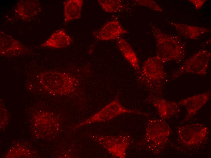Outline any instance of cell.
<instances>
[{"mask_svg": "<svg viewBox=\"0 0 211 158\" xmlns=\"http://www.w3.org/2000/svg\"><path fill=\"white\" fill-rule=\"evenodd\" d=\"M128 32L118 21L113 20L107 23L99 30L95 32L94 35L99 40L107 41L117 39Z\"/></svg>", "mask_w": 211, "mask_h": 158, "instance_id": "obj_12", "label": "cell"}, {"mask_svg": "<svg viewBox=\"0 0 211 158\" xmlns=\"http://www.w3.org/2000/svg\"><path fill=\"white\" fill-rule=\"evenodd\" d=\"M125 113L145 114L137 110L125 108L121 105L119 98L117 97L89 118L77 125L75 128H77L86 124L95 122L107 121Z\"/></svg>", "mask_w": 211, "mask_h": 158, "instance_id": "obj_4", "label": "cell"}, {"mask_svg": "<svg viewBox=\"0 0 211 158\" xmlns=\"http://www.w3.org/2000/svg\"><path fill=\"white\" fill-rule=\"evenodd\" d=\"M32 53L28 47L9 35L0 31V54L6 57L22 56Z\"/></svg>", "mask_w": 211, "mask_h": 158, "instance_id": "obj_7", "label": "cell"}, {"mask_svg": "<svg viewBox=\"0 0 211 158\" xmlns=\"http://www.w3.org/2000/svg\"><path fill=\"white\" fill-rule=\"evenodd\" d=\"M210 52L202 49L184 61L171 75L174 80L186 74H196L201 76L206 75L211 57Z\"/></svg>", "mask_w": 211, "mask_h": 158, "instance_id": "obj_3", "label": "cell"}, {"mask_svg": "<svg viewBox=\"0 0 211 158\" xmlns=\"http://www.w3.org/2000/svg\"><path fill=\"white\" fill-rule=\"evenodd\" d=\"M206 0H189V1L194 5L197 9H200L203 5Z\"/></svg>", "mask_w": 211, "mask_h": 158, "instance_id": "obj_20", "label": "cell"}, {"mask_svg": "<svg viewBox=\"0 0 211 158\" xmlns=\"http://www.w3.org/2000/svg\"><path fill=\"white\" fill-rule=\"evenodd\" d=\"M72 39L63 29L53 32L49 38L39 45L41 47L56 49L65 48L71 43Z\"/></svg>", "mask_w": 211, "mask_h": 158, "instance_id": "obj_15", "label": "cell"}, {"mask_svg": "<svg viewBox=\"0 0 211 158\" xmlns=\"http://www.w3.org/2000/svg\"><path fill=\"white\" fill-rule=\"evenodd\" d=\"M156 108L163 119L169 118L177 115L180 111V106L177 102L168 101L163 98L150 96L148 100Z\"/></svg>", "mask_w": 211, "mask_h": 158, "instance_id": "obj_11", "label": "cell"}, {"mask_svg": "<svg viewBox=\"0 0 211 158\" xmlns=\"http://www.w3.org/2000/svg\"><path fill=\"white\" fill-rule=\"evenodd\" d=\"M211 95L210 91L184 98L177 102L179 106H183L187 113L182 123H184L194 115L207 102Z\"/></svg>", "mask_w": 211, "mask_h": 158, "instance_id": "obj_10", "label": "cell"}, {"mask_svg": "<svg viewBox=\"0 0 211 158\" xmlns=\"http://www.w3.org/2000/svg\"><path fill=\"white\" fill-rule=\"evenodd\" d=\"M64 24L81 18L82 0H67L63 2Z\"/></svg>", "mask_w": 211, "mask_h": 158, "instance_id": "obj_17", "label": "cell"}, {"mask_svg": "<svg viewBox=\"0 0 211 158\" xmlns=\"http://www.w3.org/2000/svg\"><path fill=\"white\" fill-rule=\"evenodd\" d=\"M171 132L167 124L161 119H151L147 124L145 140L153 147L163 144L169 136Z\"/></svg>", "mask_w": 211, "mask_h": 158, "instance_id": "obj_5", "label": "cell"}, {"mask_svg": "<svg viewBox=\"0 0 211 158\" xmlns=\"http://www.w3.org/2000/svg\"><path fill=\"white\" fill-rule=\"evenodd\" d=\"M166 21L175 28L179 36L187 39L196 40L201 35L211 31L208 28L176 23L167 20Z\"/></svg>", "mask_w": 211, "mask_h": 158, "instance_id": "obj_14", "label": "cell"}, {"mask_svg": "<svg viewBox=\"0 0 211 158\" xmlns=\"http://www.w3.org/2000/svg\"><path fill=\"white\" fill-rule=\"evenodd\" d=\"M140 74L142 78L155 82L161 81L167 77L163 63L156 56L149 58L144 62Z\"/></svg>", "mask_w": 211, "mask_h": 158, "instance_id": "obj_9", "label": "cell"}, {"mask_svg": "<svg viewBox=\"0 0 211 158\" xmlns=\"http://www.w3.org/2000/svg\"><path fill=\"white\" fill-rule=\"evenodd\" d=\"M92 138L114 157H126V151L130 144L129 136H96Z\"/></svg>", "mask_w": 211, "mask_h": 158, "instance_id": "obj_6", "label": "cell"}, {"mask_svg": "<svg viewBox=\"0 0 211 158\" xmlns=\"http://www.w3.org/2000/svg\"><path fill=\"white\" fill-rule=\"evenodd\" d=\"M207 133V128L199 123L187 125L180 127L177 130L181 141L187 146L199 143L204 139Z\"/></svg>", "mask_w": 211, "mask_h": 158, "instance_id": "obj_8", "label": "cell"}, {"mask_svg": "<svg viewBox=\"0 0 211 158\" xmlns=\"http://www.w3.org/2000/svg\"><path fill=\"white\" fill-rule=\"evenodd\" d=\"M98 2L102 9L109 13H115L122 11L125 6L120 0H98Z\"/></svg>", "mask_w": 211, "mask_h": 158, "instance_id": "obj_18", "label": "cell"}, {"mask_svg": "<svg viewBox=\"0 0 211 158\" xmlns=\"http://www.w3.org/2000/svg\"><path fill=\"white\" fill-rule=\"evenodd\" d=\"M38 78L41 85L54 94L66 95L73 93L80 84L78 79L72 75L58 71L41 72Z\"/></svg>", "mask_w": 211, "mask_h": 158, "instance_id": "obj_2", "label": "cell"}, {"mask_svg": "<svg viewBox=\"0 0 211 158\" xmlns=\"http://www.w3.org/2000/svg\"><path fill=\"white\" fill-rule=\"evenodd\" d=\"M41 7L38 0H21L15 8L16 15L23 20H28L36 15L41 11Z\"/></svg>", "mask_w": 211, "mask_h": 158, "instance_id": "obj_13", "label": "cell"}, {"mask_svg": "<svg viewBox=\"0 0 211 158\" xmlns=\"http://www.w3.org/2000/svg\"><path fill=\"white\" fill-rule=\"evenodd\" d=\"M150 27L156 41V56L162 63L182 61L186 55L185 42L179 36L166 33L152 23Z\"/></svg>", "mask_w": 211, "mask_h": 158, "instance_id": "obj_1", "label": "cell"}, {"mask_svg": "<svg viewBox=\"0 0 211 158\" xmlns=\"http://www.w3.org/2000/svg\"><path fill=\"white\" fill-rule=\"evenodd\" d=\"M117 45L124 58L136 72L140 74L141 70L138 59L130 44L125 39L119 37L117 39Z\"/></svg>", "mask_w": 211, "mask_h": 158, "instance_id": "obj_16", "label": "cell"}, {"mask_svg": "<svg viewBox=\"0 0 211 158\" xmlns=\"http://www.w3.org/2000/svg\"><path fill=\"white\" fill-rule=\"evenodd\" d=\"M134 2L138 5L147 7L156 11L162 12V8L154 1L152 0H135Z\"/></svg>", "mask_w": 211, "mask_h": 158, "instance_id": "obj_19", "label": "cell"}]
</instances>
